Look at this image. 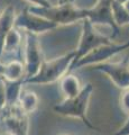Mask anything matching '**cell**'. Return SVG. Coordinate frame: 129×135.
Wrapping results in <instances>:
<instances>
[{
    "instance_id": "cell-27",
    "label": "cell",
    "mask_w": 129,
    "mask_h": 135,
    "mask_svg": "<svg viewBox=\"0 0 129 135\" xmlns=\"http://www.w3.org/2000/svg\"><path fill=\"white\" fill-rule=\"evenodd\" d=\"M0 135H3V134H1V133H0Z\"/></svg>"
},
{
    "instance_id": "cell-23",
    "label": "cell",
    "mask_w": 129,
    "mask_h": 135,
    "mask_svg": "<svg viewBox=\"0 0 129 135\" xmlns=\"http://www.w3.org/2000/svg\"><path fill=\"white\" fill-rule=\"evenodd\" d=\"M2 70H3V63L0 62V74H2Z\"/></svg>"
},
{
    "instance_id": "cell-6",
    "label": "cell",
    "mask_w": 129,
    "mask_h": 135,
    "mask_svg": "<svg viewBox=\"0 0 129 135\" xmlns=\"http://www.w3.org/2000/svg\"><path fill=\"white\" fill-rule=\"evenodd\" d=\"M0 118L8 135H28L29 115L25 114L17 105L6 107L0 113Z\"/></svg>"
},
{
    "instance_id": "cell-19",
    "label": "cell",
    "mask_w": 129,
    "mask_h": 135,
    "mask_svg": "<svg viewBox=\"0 0 129 135\" xmlns=\"http://www.w3.org/2000/svg\"><path fill=\"white\" fill-rule=\"evenodd\" d=\"M119 103H120V107H121L122 110L127 115H129V89L123 90V92L119 98Z\"/></svg>"
},
{
    "instance_id": "cell-17",
    "label": "cell",
    "mask_w": 129,
    "mask_h": 135,
    "mask_svg": "<svg viewBox=\"0 0 129 135\" xmlns=\"http://www.w3.org/2000/svg\"><path fill=\"white\" fill-rule=\"evenodd\" d=\"M112 16L118 27L129 24V12L125 8L123 3L118 2L117 0H112Z\"/></svg>"
},
{
    "instance_id": "cell-5",
    "label": "cell",
    "mask_w": 129,
    "mask_h": 135,
    "mask_svg": "<svg viewBox=\"0 0 129 135\" xmlns=\"http://www.w3.org/2000/svg\"><path fill=\"white\" fill-rule=\"evenodd\" d=\"M127 49H129V41L125 42L122 44H115L112 42L108 44H102L98 46V47H95L94 50H92L85 56H83L80 61L71 68L69 72H72L73 70L80 69V68H83V66L94 65V64H98V63L107 62L112 56H115L116 54H118L119 52Z\"/></svg>"
},
{
    "instance_id": "cell-18",
    "label": "cell",
    "mask_w": 129,
    "mask_h": 135,
    "mask_svg": "<svg viewBox=\"0 0 129 135\" xmlns=\"http://www.w3.org/2000/svg\"><path fill=\"white\" fill-rule=\"evenodd\" d=\"M6 108V80L0 74V113Z\"/></svg>"
},
{
    "instance_id": "cell-22",
    "label": "cell",
    "mask_w": 129,
    "mask_h": 135,
    "mask_svg": "<svg viewBox=\"0 0 129 135\" xmlns=\"http://www.w3.org/2000/svg\"><path fill=\"white\" fill-rule=\"evenodd\" d=\"M123 6H125V8L127 9V11L129 12V0H127L126 2H123Z\"/></svg>"
},
{
    "instance_id": "cell-16",
    "label": "cell",
    "mask_w": 129,
    "mask_h": 135,
    "mask_svg": "<svg viewBox=\"0 0 129 135\" xmlns=\"http://www.w3.org/2000/svg\"><path fill=\"white\" fill-rule=\"evenodd\" d=\"M20 41H22V36L18 32V29L15 26L12 27L8 35L5 40V44H3V49H2V54H1V59L5 55H9V54L16 53L20 47Z\"/></svg>"
},
{
    "instance_id": "cell-9",
    "label": "cell",
    "mask_w": 129,
    "mask_h": 135,
    "mask_svg": "<svg viewBox=\"0 0 129 135\" xmlns=\"http://www.w3.org/2000/svg\"><path fill=\"white\" fill-rule=\"evenodd\" d=\"M92 69L107 74L120 89H129V62L127 59L118 62H102L92 65Z\"/></svg>"
},
{
    "instance_id": "cell-26",
    "label": "cell",
    "mask_w": 129,
    "mask_h": 135,
    "mask_svg": "<svg viewBox=\"0 0 129 135\" xmlns=\"http://www.w3.org/2000/svg\"><path fill=\"white\" fill-rule=\"evenodd\" d=\"M63 135H70V134H63Z\"/></svg>"
},
{
    "instance_id": "cell-3",
    "label": "cell",
    "mask_w": 129,
    "mask_h": 135,
    "mask_svg": "<svg viewBox=\"0 0 129 135\" xmlns=\"http://www.w3.org/2000/svg\"><path fill=\"white\" fill-rule=\"evenodd\" d=\"M74 57V51L53 60H44L35 75L24 80V84H48L56 82L68 73Z\"/></svg>"
},
{
    "instance_id": "cell-24",
    "label": "cell",
    "mask_w": 129,
    "mask_h": 135,
    "mask_svg": "<svg viewBox=\"0 0 129 135\" xmlns=\"http://www.w3.org/2000/svg\"><path fill=\"white\" fill-rule=\"evenodd\" d=\"M117 1H118V2H120V3H123V2H126L127 0H117Z\"/></svg>"
},
{
    "instance_id": "cell-14",
    "label": "cell",
    "mask_w": 129,
    "mask_h": 135,
    "mask_svg": "<svg viewBox=\"0 0 129 135\" xmlns=\"http://www.w3.org/2000/svg\"><path fill=\"white\" fill-rule=\"evenodd\" d=\"M38 103H39V99H38V97H37L36 92L32 91V90L23 89L19 95L17 106L22 109L25 114L30 115V114L36 112V109L38 108Z\"/></svg>"
},
{
    "instance_id": "cell-4",
    "label": "cell",
    "mask_w": 129,
    "mask_h": 135,
    "mask_svg": "<svg viewBox=\"0 0 129 135\" xmlns=\"http://www.w3.org/2000/svg\"><path fill=\"white\" fill-rule=\"evenodd\" d=\"M111 42H112L111 37H107L103 34L98 32L95 29V26H93L90 23V20L88 18H84L82 20V32H81L80 42H79L76 50H74V57L69 68V71L75 63H78L83 56H85L92 50L102 44H108L111 43Z\"/></svg>"
},
{
    "instance_id": "cell-11",
    "label": "cell",
    "mask_w": 129,
    "mask_h": 135,
    "mask_svg": "<svg viewBox=\"0 0 129 135\" xmlns=\"http://www.w3.org/2000/svg\"><path fill=\"white\" fill-rule=\"evenodd\" d=\"M15 10L11 6H8L1 14H0V62H1V54L5 40L10 29L14 27L15 20Z\"/></svg>"
},
{
    "instance_id": "cell-13",
    "label": "cell",
    "mask_w": 129,
    "mask_h": 135,
    "mask_svg": "<svg viewBox=\"0 0 129 135\" xmlns=\"http://www.w3.org/2000/svg\"><path fill=\"white\" fill-rule=\"evenodd\" d=\"M60 88L65 98H72V97L76 96L79 92L81 91V82L78 79L76 75L71 74V72H68L64 74L60 80Z\"/></svg>"
},
{
    "instance_id": "cell-25",
    "label": "cell",
    "mask_w": 129,
    "mask_h": 135,
    "mask_svg": "<svg viewBox=\"0 0 129 135\" xmlns=\"http://www.w3.org/2000/svg\"><path fill=\"white\" fill-rule=\"evenodd\" d=\"M66 1H69V2H72V3H73L74 1H75V0H66Z\"/></svg>"
},
{
    "instance_id": "cell-20",
    "label": "cell",
    "mask_w": 129,
    "mask_h": 135,
    "mask_svg": "<svg viewBox=\"0 0 129 135\" xmlns=\"http://www.w3.org/2000/svg\"><path fill=\"white\" fill-rule=\"evenodd\" d=\"M112 135H129V115L127 117L126 122H125V124Z\"/></svg>"
},
{
    "instance_id": "cell-12",
    "label": "cell",
    "mask_w": 129,
    "mask_h": 135,
    "mask_svg": "<svg viewBox=\"0 0 129 135\" xmlns=\"http://www.w3.org/2000/svg\"><path fill=\"white\" fill-rule=\"evenodd\" d=\"M1 75L7 81L25 80L26 72H25L24 63L19 60H11L9 62H5L3 63V70Z\"/></svg>"
},
{
    "instance_id": "cell-15",
    "label": "cell",
    "mask_w": 129,
    "mask_h": 135,
    "mask_svg": "<svg viewBox=\"0 0 129 135\" xmlns=\"http://www.w3.org/2000/svg\"><path fill=\"white\" fill-rule=\"evenodd\" d=\"M23 86L24 80H16V81H7L6 80V107L17 105L19 95L23 90Z\"/></svg>"
},
{
    "instance_id": "cell-2",
    "label": "cell",
    "mask_w": 129,
    "mask_h": 135,
    "mask_svg": "<svg viewBox=\"0 0 129 135\" xmlns=\"http://www.w3.org/2000/svg\"><path fill=\"white\" fill-rule=\"evenodd\" d=\"M27 9L33 14H36L55 23L57 26H60V25H71L76 22H82L84 18H86V9L76 8L72 2H69L66 0H62L56 6H32L28 7Z\"/></svg>"
},
{
    "instance_id": "cell-10",
    "label": "cell",
    "mask_w": 129,
    "mask_h": 135,
    "mask_svg": "<svg viewBox=\"0 0 129 135\" xmlns=\"http://www.w3.org/2000/svg\"><path fill=\"white\" fill-rule=\"evenodd\" d=\"M44 61L43 51H42L38 37L35 34L26 33V44H25V72L26 77L30 78L38 71L40 64Z\"/></svg>"
},
{
    "instance_id": "cell-7",
    "label": "cell",
    "mask_w": 129,
    "mask_h": 135,
    "mask_svg": "<svg viewBox=\"0 0 129 135\" xmlns=\"http://www.w3.org/2000/svg\"><path fill=\"white\" fill-rule=\"evenodd\" d=\"M14 26L16 28L23 29L26 33H32L35 35L46 33L59 27L55 23L51 22V20L36 14H33L27 8H25L19 15L15 16Z\"/></svg>"
},
{
    "instance_id": "cell-8",
    "label": "cell",
    "mask_w": 129,
    "mask_h": 135,
    "mask_svg": "<svg viewBox=\"0 0 129 135\" xmlns=\"http://www.w3.org/2000/svg\"><path fill=\"white\" fill-rule=\"evenodd\" d=\"M86 18L93 26H97V25L109 26L112 29L111 38H113L119 34L120 27L117 26L112 16V0H98L92 8L86 9Z\"/></svg>"
},
{
    "instance_id": "cell-21",
    "label": "cell",
    "mask_w": 129,
    "mask_h": 135,
    "mask_svg": "<svg viewBox=\"0 0 129 135\" xmlns=\"http://www.w3.org/2000/svg\"><path fill=\"white\" fill-rule=\"evenodd\" d=\"M25 1L29 2L33 6H38V7H49V6H52L51 1H48V0H25Z\"/></svg>"
},
{
    "instance_id": "cell-1",
    "label": "cell",
    "mask_w": 129,
    "mask_h": 135,
    "mask_svg": "<svg viewBox=\"0 0 129 135\" xmlns=\"http://www.w3.org/2000/svg\"><path fill=\"white\" fill-rule=\"evenodd\" d=\"M93 84L90 82L86 83L85 86L82 87L81 91L76 96L72 97V98H64V100H62L61 103L54 105L53 110L61 116L78 118L89 128L99 131V128L95 127V125L90 122L88 115H86L89 101L93 94Z\"/></svg>"
}]
</instances>
